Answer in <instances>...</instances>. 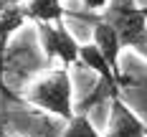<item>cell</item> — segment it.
I'll return each mask as SVG.
<instances>
[{
    "label": "cell",
    "mask_w": 147,
    "mask_h": 137,
    "mask_svg": "<svg viewBox=\"0 0 147 137\" xmlns=\"http://www.w3.org/2000/svg\"><path fill=\"white\" fill-rule=\"evenodd\" d=\"M109 107H112L109 109V127L102 137H147L145 122L119 99V94L109 99Z\"/></svg>",
    "instance_id": "3"
},
{
    "label": "cell",
    "mask_w": 147,
    "mask_h": 137,
    "mask_svg": "<svg viewBox=\"0 0 147 137\" xmlns=\"http://www.w3.org/2000/svg\"><path fill=\"white\" fill-rule=\"evenodd\" d=\"M61 137H102V135L94 130L89 114H84V112H74V117L69 119V124H66V130H63Z\"/></svg>",
    "instance_id": "7"
},
{
    "label": "cell",
    "mask_w": 147,
    "mask_h": 137,
    "mask_svg": "<svg viewBox=\"0 0 147 137\" xmlns=\"http://www.w3.org/2000/svg\"><path fill=\"white\" fill-rule=\"evenodd\" d=\"M145 8H147V5H145Z\"/></svg>",
    "instance_id": "13"
},
{
    "label": "cell",
    "mask_w": 147,
    "mask_h": 137,
    "mask_svg": "<svg viewBox=\"0 0 147 137\" xmlns=\"http://www.w3.org/2000/svg\"><path fill=\"white\" fill-rule=\"evenodd\" d=\"M127 48H129V51H134L137 56H142V59H147V30H142L140 36H134L132 41L127 43Z\"/></svg>",
    "instance_id": "8"
},
{
    "label": "cell",
    "mask_w": 147,
    "mask_h": 137,
    "mask_svg": "<svg viewBox=\"0 0 147 137\" xmlns=\"http://www.w3.org/2000/svg\"><path fill=\"white\" fill-rule=\"evenodd\" d=\"M79 63H84L86 69H91L109 89L119 91V86L124 84V79H119V76L112 71V66L107 63V59L102 56V51H99L94 43H81L79 46Z\"/></svg>",
    "instance_id": "5"
},
{
    "label": "cell",
    "mask_w": 147,
    "mask_h": 137,
    "mask_svg": "<svg viewBox=\"0 0 147 137\" xmlns=\"http://www.w3.org/2000/svg\"><path fill=\"white\" fill-rule=\"evenodd\" d=\"M91 43L96 46L99 51H102V56L107 59V63L112 66V71L122 79V71H119V56H122V41H119V33L109 23H104L96 18V23H94V41Z\"/></svg>",
    "instance_id": "4"
},
{
    "label": "cell",
    "mask_w": 147,
    "mask_h": 137,
    "mask_svg": "<svg viewBox=\"0 0 147 137\" xmlns=\"http://www.w3.org/2000/svg\"><path fill=\"white\" fill-rule=\"evenodd\" d=\"M23 8H26L28 20H36V23H59L66 15V8L61 5V0H28Z\"/></svg>",
    "instance_id": "6"
},
{
    "label": "cell",
    "mask_w": 147,
    "mask_h": 137,
    "mask_svg": "<svg viewBox=\"0 0 147 137\" xmlns=\"http://www.w3.org/2000/svg\"><path fill=\"white\" fill-rule=\"evenodd\" d=\"M15 3H18V0H0V13H3V10H8L10 5H15Z\"/></svg>",
    "instance_id": "10"
},
{
    "label": "cell",
    "mask_w": 147,
    "mask_h": 137,
    "mask_svg": "<svg viewBox=\"0 0 147 137\" xmlns=\"http://www.w3.org/2000/svg\"><path fill=\"white\" fill-rule=\"evenodd\" d=\"M81 3H84V8H86V10H91V13H94V10H102L109 0H81Z\"/></svg>",
    "instance_id": "9"
},
{
    "label": "cell",
    "mask_w": 147,
    "mask_h": 137,
    "mask_svg": "<svg viewBox=\"0 0 147 137\" xmlns=\"http://www.w3.org/2000/svg\"><path fill=\"white\" fill-rule=\"evenodd\" d=\"M38 28V38L43 46L46 59H59L66 69L79 63V41L74 38V33L66 28V23H36Z\"/></svg>",
    "instance_id": "2"
},
{
    "label": "cell",
    "mask_w": 147,
    "mask_h": 137,
    "mask_svg": "<svg viewBox=\"0 0 147 137\" xmlns=\"http://www.w3.org/2000/svg\"><path fill=\"white\" fill-rule=\"evenodd\" d=\"M3 48H5V38H3V20H0V53H3Z\"/></svg>",
    "instance_id": "11"
},
{
    "label": "cell",
    "mask_w": 147,
    "mask_h": 137,
    "mask_svg": "<svg viewBox=\"0 0 147 137\" xmlns=\"http://www.w3.org/2000/svg\"><path fill=\"white\" fill-rule=\"evenodd\" d=\"M26 99L33 107H41L43 112L56 114V117L69 122L74 117V84L69 69L61 66L56 71H51L48 76H43L41 81H36L26 91Z\"/></svg>",
    "instance_id": "1"
},
{
    "label": "cell",
    "mask_w": 147,
    "mask_h": 137,
    "mask_svg": "<svg viewBox=\"0 0 147 137\" xmlns=\"http://www.w3.org/2000/svg\"><path fill=\"white\" fill-rule=\"evenodd\" d=\"M0 137H20V135H8V132H3V130H0Z\"/></svg>",
    "instance_id": "12"
}]
</instances>
